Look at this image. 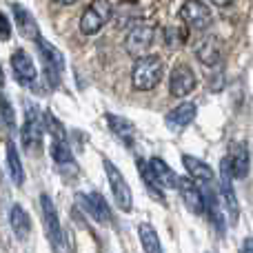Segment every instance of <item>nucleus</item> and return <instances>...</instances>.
I'll use <instances>...</instances> for the list:
<instances>
[{
    "mask_svg": "<svg viewBox=\"0 0 253 253\" xmlns=\"http://www.w3.org/2000/svg\"><path fill=\"white\" fill-rule=\"evenodd\" d=\"M165 76V60L158 53L135 58L131 69V84L135 91H153Z\"/></svg>",
    "mask_w": 253,
    "mask_h": 253,
    "instance_id": "obj_1",
    "label": "nucleus"
},
{
    "mask_svg": "<svg viewBox=\"0 0 253 253\" xmlns=\"http://www.w3.org/2000/svg\"><path fill=\"white\" fill-rule=\"evenodd\" d=\"M233 178L236 175L231 171V162H229V158H222L220 160V200H222L229 224L236 227L238 218H240V205H238V196L236 189H233Z\"/></svg>",
    "mask_w": 253,
    "mask_h": 253,
    "instance_id": "obj_2",
    "label": "nucleus"
},
{
    "mask_svg": "<svg viewBox=\"0 0 253 253\" xmlns=\"http://www.w3.org/2000/svg\"><path fill=\"white\" fill-rule=\"evenodd\" d=\"M36 44H38V53H40V60H42L47 87L58 89V84H60V76H62V71H65V58H62V53L58 51L51 42H47L42 36L36 40Z\"/></svg>",
    "mask_w": 253,
    "mask_h": 253,
    "instance_id": "obj_3",
    "label": "nucleus"
},
{
    "mask_svg": "<svg viewBox=\"0 0 253 253\" xmlns=\"http://www.w3.org/2000/svg\"><path fill=\"white\" fill-rule=\"evenodd\" d=\"M102 169H105V175H107V182L111 187V193H114V200L118 205L120 211L129 213L133 209V196H131V189H129V182L123 175V171L109 160V158H102Z\"/></svg>",
    "mask_w": 253,
    "mask_h": 253,
    "instance_id": "obj_4",
    "label": "nucleus"
},
{
    "mask_svg": "<svg viewBox=\"0 0 253 253\" xmlns=\"http://www.w3.org/2000/svg\"><path fill=\"white\" fill-rule=\"evenodd\" d=\"M114 16V4L109 0H91L87 9L80 16V34L96 36L102 31V27L111 20Z\"/></svg>",
    "mask_w": 253,
    "mask_h": 253,
    "instance_id": "obj_5",
    "label": "nucleus"
},
{
    "mask_svg": "<svg viewBox=\"0 0 253 253\" xmlns=\"http://www.w3.org/2000/svg\"><path fill=\"white\" fill-rule=\"evenodd\" d=\"M40 211H42L44 231H47L49 245L53 247L56 253H62V249H65V233H62V227H60L58 209H56L53 200L47 196V193H40Z\"/></svg>",
    "mask_w": 253,
    "mask_h": 253,
    "instance_id": "obj_6",
    "label": "nucleus"
},
{
    "mask_svg": "<svg viewBox=\"0 0 253 253\" xmlns=\"http://www.w3.org/2000/svg\"><path fill=\"white\" fill-rule=\"evenodd\" d=\"M44 116L40 118L38 116V109H36V105H31V102H27L25 107V125H22V144H25L27 149H29L31 153L38 151L40 144H42V135H44Z\"/></svg>",
    "mask_w": 253,
    "mask_h": 253,
    "instance_id": "obj_7",
    "label": "nucleus"
},
{
    "mask_svg": "<svg viewBox=\"0 0 253 253\" xmlns=\"http://www.w3.org/2000/svg\"><path fill=\"white\" fill-rule=\"evenodd\" d=\"M153 38H156V29H153L149 22H138L129 29L125 38V51L133 58L147 56V51L151 49Z\"/></svg>",
    "mask_w": 253,
    "mask_h": 253,
    "instance_id": "obj_8",
    "label": "nucleus"
},
{
    "mask_svg": "<svg viewBox=\"0 0 253 253\" xmlns=\"http://www.w3.org/2000/svg\"><path fill=\"white\" fill-rule=\"evenodd\" d=\"M198 87V76L193 71V67H189L187 62H180L171 69L169 76V93L173 98H187L189 93H193V89Z\"/></svg>",
    "mask_w": 253,
    "mask_h": 253,
    "instance_id": "obj_9",
    "label": "nucleus"
},
{
    "mask_svg": "<svg viewBox=\"0 0 253 253\" xmlns=\"http://www.w3.org/2000/svg\"><path fill=\"white\" fill-rule=\"evenodd\" d=\"M11 69L22 87H27V89L38 87V69H36L34 58H31L25 49H16V51L11 53Z\"/></svg>",
    "mask_w": 253,
    "mask_h": 253,
    "instance_id": "obj_10",
    "label": "nucleus"
},
{
    "mask_svg": "<svg viewBox=\"0 0 253 253\" xmlns=\"http://www.w3.org/2000/svg\"><path fill=\"white\" fill-rule=\"evenodd\" d=\"M180 18L187 22L191 29L205 31L207 27H211L213 22V13L207 7L202 0H187V2L180 7Z\"/></svg>",
    "mask_w": 253,
    "mask_h": 253,
    "instance_id": "obj_11",
    "label": "nucleus"
},
{
    "mask_svg": "<svg viewBox=\"0 0 253 253\" xmlns=\"http://www.w3.org/2000/svg\"><path fill=\"white\" fill-rule=\"evenodd\" d=\"M196 58L207 69H222V58H224L222 42H220L215 36H205V38L196 44Z\"/></svg>",
    "mask_w": 253,
    "mask_h": 253,
    "instance_id": "obj_12",
    "label": "nucleus"
},
{
    "mask_svg": "<svg viewBox=\"0 0 253 253\" xmlns=\"http://www.w3.org/2000/svg\"><path fill=\"white\" fill-rule=\"evenodd\" d=\"M178 193H180V198H182L184 207H187L191 213H202V211H205V191L198 187V182L191 175L180 178Z\"/></svg>",
    "mask_w": 253,
    "mask_h": 253,
    "instance_id": "obj_13",
    "label": "nucleus"
},
{
    "mask_svg": "<svg viewBox=\"0 0 253 253\" xmlns=\"http://www.w3.org/2000/svg\"><path fill=\"white\" fill-rule=\"evenodd\" d=\"M135 167H138V175H140V180H142V184H144V189H147L149 196H151L156 202H160V205H167L165 187H162V182L158 180L151 162L144 160V158H138V160H135Z\"/></svg>",
    "mask_w": 253,
    "mask_h": 253,
    "instance_id": "obj_14",
    "label": "nucleus"
},
{
    "mask_svg": "<svg viewBox=\"0 0 253 253\" xmlns=\"http://www.w3.org/2000/svg\"><path fill=\"white\" fill-rule=\"evenodd\" d=\"M196 114H198L196 102H180V105H175L173 109L167 114L165 123H167V126H169L171 131H182V129H187V126L193 123Z\"/></svg>",
    "mask_w": 253,
    "mask_h": 253,
    "instance_id": "obj_15",
    "label": "nucleus"
},
{
    "mask_svg": "<svg viewBox=\"0 0 253 253\" xmlns=\"http://www.w3.org/2000/svg\"><path fill=\"white\" fill-rule=\"evenodd\" d=\"M182 165H184V169H187V175H191L196 182H200V184H213L215 182L213 169H211L205 160H200V158L184 153V156H182Z\"/></svg>",
    "mask_w": 253,
    "mask_h": 253,
    "instance_id": "obj_16",
    "label": "nucleus"
},
{
    "mask_svg": "<svg viewBox=\"0 0 253 253\" xmlns=\"http://www.w3.org/2000/svg\"><path fill=\"white\" fill-rule=\"evenodd\" d=\"M9 224H11V231L13 236L18 238L20 242H27L31 236V218L29 213L25 211V207L22 205H11V209H9Z\"/></svg>",
    "mask_w": 253,
    "mask_h": 253,
    "instance_id": "obj_17",
    "label": "nucleus"
},
{
    "mask_svg": "<svg viewBox=\"0 0 253 253\" xmlns=\"http://www.w3.org/2000/svg\"><path fill=\"white\" fill-rule=\"evenodd\" d=\"M11 11H13V20H16V27L25 38L29 40H38L40 38V29H38V22L36 18L29 13V9H25L22 4L13 2L11 4Z\"/></svg>",
    "mask_w": 253,
    "mask_h": 253,
    "instance_id": "obj_18",
    "label": "nucleus"
},
{
    "mask_svg": "<svg viewBox=\"0 0 253 253\" xmlns=\"http://www.w3.org/2000/svg\"><path fill=\"white\" fill-rule=\"evenodd\" d=\"M229 162H231V171L236 178H247L251 167V156L247 142H236L231 144V153H229Z\"/></svg>",
    "mask_w": 253,
    "mask_h": 253,
    "instance_id": "obj_19",
    "label": "nucleus"
},
{
    "mask_svg": "<svg viewBox=\"0 0 253 253\" xmlns=\"http://www.w3.org/2000/svg\"><path fill=\"white\" fill-rule=\"evenodd\" d=\"M107 125H109L111 133H114L123 144H126V147H131V144H133L135 126H133L131 120L123 118V116H116V114H107Z\"/></svg>",
    "mask_w": 253,
    "mask_h": 253,
    "instance_id": "obj_20",
    "label": "nucleus"
},
{
    "mask_svg": "<svg viewBox=\"0 0 253 253\" xmlns=\"http://www.w3.org/2000/svg\"><path fill=\"white\" fill-rule=\"evenodd\" d=\"M138 238H140V245H142L144 253H165V247H162V242H160V236H158V231L149 222H140L138 224Z\"/></svg>",
    "mask_w": 253,
    "mask_h": 253,
    "instance_id": "obj_21",
    "label": "nucleus"
},
{
    "mask_svg": "<svg viewBox=\"0 0 253 253\" xmlns=\"http://www.w3.org/2000/svg\"><path fill=\"white\" fill-rule=\"evenodd\" d=\"M7 165H9V175H11L13 184L22 187L25 184V169H22L20 153H18V147L13 140H7Z\"/></svg>",
    "mask_w": 253,
    "mask_h": 253,
    "instance_id": "obj_22",
    "label": "nucleus"
},
{
    "mask_svg": "<svg viewBox=\"0 0 253 253\" xmlns=\"http://www.w3.org/2000/svg\"><path fill=\"white\" fill-rule=\"evenodd\" d=\"M149 162H151V167H153V171H156L158 180L162 182V187H165V189H178L180 175L175 173V171L171 169V167L167 165L165 160H162V158L153 156V158H149Z\"/></svg>",
    "mask_w": 253,
    "mask_h": 253,
    "instance_id": "obj_23",
    "label": "nucleus"
},
{
    "mask_svg": "<svg viewBox=\"0 0 253 253\" xmlns=\"http://www.w3.org/2000/svg\"><path fill=\"white\" fill-rule=\"evenodd\" d=\"M44 126L51 133V140H56V142H69V133H67L65 125L56 118V114H51V109L44 111Z\"/></svg>",
    "mask_w": 253,
    "mask_h": 253,
    "instance_id": "obj_24",
    "label": "nucleus"
},
{
    "mask_svg": "<svg viewBox=\"0 0 253 253\" xmlns=\"http://www.w3.org/2000/svg\"><path fill=\"white\" fill-rule=\"evenodd\" d=\"M76 202H78V205L83 207V209L87 211V213L91 215V218L96 220L98 224H105V218H102L100 209H98V202L93 200V196H91V193H89V196H84V193H78V196H76Z\"/></svg>",
    "mask_w": 253,
    "mask_h": 253,
    "instance_id": "obj_25",
    "label": "nucleus"
},
{
    "mask_svg": "<svg viewBox=\"0 0 253 253\" xmlns=\"http://www.w3.org/2000/svg\"><path fill=\"white\" fill-rule=\"evenodd\" d=\"M51 158L58 165H71L74 162V153H71L69 142H56V140H51Z\"/></svg>",
    "mask_w": 253,
    "mask_h": 253,
    "instance_id": "obj_26",
    "label": "nucleus"
},
{
    "mask_svg": "<svg viewBox=\"0 0 253 253\" xmlns=\"http://www.w3.org/2000/svg\"><path fill=\"white\" fill-rule=\"evenodd\" d=\"M184 38H187V34H184L180 27H167L165 29V42L167 47H180V44L184 42Z\"/></svg>",
    "mask_w": 253,
    "mask_h": 253,
    "instance_id": "obj_27",
    "label": "nucleus"
},
{
    "mask_svg": "<svg viewBox=\"0 0 253 253\" xmlns=\"http://www.w3.org/2000/svg\"><path fill=\"white\" fill-rule=\"evenodd\" d=\"M2 125L7 131H16V111H13L9 98H2Z\"/></svg>",
    "mask_w": 253,
    "mask_h": 253,
    "instance_id": "obj_28",
    "label": "nucleus"
},
{
    "mask_svg": "<svg viewBox=\"0 0 253 253\" xmlns=\"http://www.w3.org/2000/svg\"><path fill=\"white\" fill-rule=\"evenodd\" d=\"M209 89L211 91H222L224 89V71L218 69V74L209 78Z\"/></svg>",
    "mask_w": 253,
    "mask_h": 253,
    "instance_id": "obj_29",
    "label": "nucleus"
},
{
    "mask_svg": "<svg viewBox=\"0 0 253 253\" xmlns=\"http://www.w3.org/2000/svg\"><path fill=\"white\" fill-rule=\"evenodd\" d=\"M0 25H2V34H0V38H2V42H7V40L11 38V22H9L7 13H2V18H0Z\"/></svg>",
    "mask_w": 253,
    "mask_h": 253,
    "instance_id": "obj_30",
    "label": "nucleus"
},
{
    "mask_svg": "<svg viewBox=\"0 0 253 253\" xmlns=\"http://www.w3.org/2000/svg\"><path fill=\"white\" fill-rule=\"evenodd\" d=\"M242 253H253V238H245V242H242Z\"/></svg>",
    "mask_w": 253,
    "mask_h": 253,
    "instance_id": "obj_31",
    "label": "nucleus"
},
{
    "mask_svg": "<svg viewBox=\"0 0 253 253\" xmlns=\"http://www.w3.org/2000/svg\"><path fill=\"white\" fill-rule=\"evenodd\" d=\"M233 0H211V4H215V7H229Z\"/></svg>",
    "mask_w": 253,
    "mask_h": 253,
    "instance_id": "obj_32",
    "label": "nucleus"
},
{
    "mask_svg": "<svg viewBox=\"0 0 253 253\" xmlns=\"http://www.w3.org/2000/svg\"><path fill=\"white\" fill-rule=\"evenodd\" d=\"M56 4H65V7H69V4H76L78 0H53Z\"/></svg>",
    "mask_w": 253,
    "mask_h": 253,
    "instance_id": "obj_33",
    "label": "nucleus"
}]
</instances>
